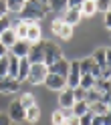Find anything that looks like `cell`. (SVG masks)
Instances as JSON below:
<instances>
[{
	"label": "cell",
	"mask_w": 111,
	"mask_h": 125,
	"mask_svg": "<svg viewBox=\"0 0 111 125\" xmlns=\"http://www.w3.org/2000/svg\"><path fill=\"white\" fill-rule=\"evenodd\" d=\"M81 119V125H91V121H93V113L89 111V113H85L83 117H79Z\"/></svg>",
	"instance_id": "34"
},
{
	"label": "cell",
	"mask_w": 111,
	"mask_h": 125,
	"mask_svg": "<svg viewBox=\"0 0 111 125\" xmlns=\"http://www.w3.org/2000/svg\"><path fill=\"white\" fill-rule=\"evenodd\" d=\"M44 87L46 89H49V91H63V89H65L67 87V79H65V77H61V75H55V73H49V75H46V79H44Z\"/></svg>",
	"instance_id": "5"
},
{
	"label": "cell",
	"mask_w": 111,
	"mask_h": 125,
	"mask_svg": "<svg viewBox=\"0 0 111 125\" xmlns=\"http://www.w3.org/2000/svg\"><path fill=\"white\" fill-rule=\"evenodd\" d=\"M85 101H87V105H93V103H97V101H101V93H99L97 89H91V91H87V97H85Z\"/></svg>",
	"instance_id": "28"
},
{
	"label": "cell",
	"mask_w": 111,
	"mask_h": 125,
	"mask_svg": "<svg viewBox=\"0 0 111 125\" xmlns=\"http://www.w3.org/2000/svg\"><path fill=\"white\" fill-rule=\"evenodd\" d=\"M83 2H85V0H67V6H69V8H81Z\"/></svg>",
	"instance_id": "37"
},
{
	"label": "cell",
	"mask_w": 111,
	"mask_h": 125,
	"mask_svg": "<svg viewBox=\"0 0 111 125\" xmlns=\"http://www.w3.org/2000/svg\"><path fill=\"white\" fill-rule=\"evenodd\" d=\"M109 95H111V79H109Z\"/></svg>",
	"instance_id": "44"
},
{
	"label": "cell",
	"mask_w": 111,
	"mask_h": 125,
	"mask_svg": "<svg viewBox=\"0 0 111 125\" xmlns=\"http://www.w3.org/2000/svg\"><path fill=\"white\" fill-rule=\"evenodd\" d=\"M73 95H75V101H85L87 91H85L83 87H75V89H73Z\"/></svg>",
	"instance_id": "32"
},
{
	"label": "cell",
	"mask_w": 111,
	"mask_h": 125,
	"mask_svg": "<svg viewBox=\"0 0 111 125\" xmlns=\"http://www.w3.org/2000/svg\"><path fill=\"white\" fill-rule=\"evenodd\" d=\"M20 91V83L12 77H2L0 79V93L2 95H12V93Z\"/></svg>",
	"instance_id": "9"
},
{
	"label": "cell",
	"mask_w": 111,
	"mask_h": 125,
	"mask_svg": "<svg viewBox=\"0 0 111 125\" xmlns=\"http://www.w3.org/2000/svg\"><path fill=\"white\" fill-rule=\"evenodd\" d=\"M109 10H111V2H109Z\"/></svg>",
	"instance_id": "46"
},
{
	"label": "cell",
	"mask_w": 111,
	"mask_h": 125,
	"mask_svg": "<svg viewBox=\"0 0 111 125\" xmlns=\"http://www.w3.org/2000/svg\"><path fill=\"white\" fill-rule=\"evenodd\" d=\"M89 111H91L93 115L103 117V115H107V113H109V109H107V103H103V101H97V103L89 105Z\"/></svg>",
	"instance_id": "22"
},
{
	"label": "cell",
	"mask_w": 111,
	"mask_h": 125,
	"mask_svg": "<svg viewBox=\"0 0 111 125\" xmlns=\"http://www.w3.org/2000/svg\"><path fill=\"white\" fill-rule=\"evenodd\" d=\"M18 103L24 107V109H28V107L36 105V99H34V95H33V93H22V95L18 97Z\"/></svg>",
	"instance_id": "24"
},
{
	"label": "cell",
	"mask_w": 111,
	"mask_h": 125,
	"mask_svg": "<svg viewBox=\"0 0 111 125\" xmlns=\"http://www.w3.org/2000/svg\"><path fill=\"white\" fill-rule=\"evenodd\" d=\"M51 30H53V34L57 38H61V41H71V38H73V26H69L61 16L53 20Z\"/></svg>",
	"instance_id": "2"
},
{
	"label": "cell",
	"mask_w": 111,
	"mask_h": 125,
	"mask_svg": "<svg viewBox=\"0 0 111 125\" xmlns=\"http://www.w3.org/2000/svg\"><path fill=\"white\" fill-rule=\"evenodd\" d=\"M26 22V20H24ZM28 24V30H26V41L30 44H34V42H41L43 41V30H41V24L38 22H26Z\"/></svg>",
	"instance_id": "10"
},
{
	"label": "cell",
	"mask_w": 111,
	"mask_h": 125,
	"mask_svg": "<svg viewBox=\"0 0 111 125\" xmlns=\"http://www.w3.org/2000/svg\"><path fill=\"white\" fill-rule=\"evenodd\" d=\"M2 16H8V4H6V0H0V18Z\"/></svg>",
	"instance_id": "35"
},
{
	"label": "cell",
	"mask_w": 111,
	"mask_h": 125,
	"mask_svg": "<svg viewBox=\"0 0 111 125\" xmlns=\"http://www.w3.org/2000/svg\"><path fill=\"white\" fill-rule=\"evenodd\" d=\"M103 24H105V28L111 30V10L105 12V16H103Z\"/></svg>",
	"instance_id": "38"
},
{
	"label": "cell",
	"mask_w": 111,
	"mask_h": 125,
	"mask_svg": "<svg viewBox=\"0 0 111 125\" xmlns=\"http://www.w3.org/2000/svg\"><path fill=\"white\" fill-rule=\"evenodd\" d=\"M79 67H81V77H83V75H91L95 62H93L91 57H89V59H81V61H79Z\"/></svg>",
	"instance_id": "26"
},
{
	"label": "cell",
	"mask_w": 111,
	"mask_h": 125,
	"mask_svg": "<svg viewBox=\"0 0 111 125\" xmlns=\"http://www.w3.org/2000/svg\"><path fill=\"white\" fill-rule=\"evenodd\" d=\"M105 59H107V67L111 69V49H105Z\"/></svg>",
	"instance_id": "41"
},
{
	"label": "cell",
	"mask_w": 111,
	"mask_h": 125,
	"mask_svg": "<svg viewBox=\"0 0 111 125\" xmlns=\"http://www.w3.org/2000/svg\"><path fill=\"white\" fill-rule=\"evenodd\" d=\"M46 75H49V67L44 62H38V65H30V73H28V83L30 85H43Z\"/></svg>",
	"instance_id": "3"
},
{
	"label": "cell",
	"mask_w": 111,
	"mask_h": 125,
	"mask_svg": "<svg viewBox=\"0 0 111 125\" xmlns=\"http://www.w3.org/2000/svg\"><path fill=\"white\" fill-rule=\"evenodd\" d=\"M79 10H81V16H93L97 12V4H95V0H85Z\"/></svg>",
	"instance_id": "20"
},
{
	"label": "cell",
	"mask_w": 111,
	"mask_h": 125,
	"mask_svg": "<svg viewBox=\"0 0 111 125\" xmlns=\"http://www.w3.org/2000/svg\"><path fill=\"white\" fill-rule=\"evenodd\" d=\"M69 67H71V61L63 57V59H59L57 62H53V65L49 67V73L61 75V77H65V79H67V75H69Z\"/></svg>",
	"instance_id": "12"
},
{
	"label": "cell",
	"mask_w": 111,
	"mask_h": 125,
	"mask_svg": "<svg viewBox=\"0 0 111 125\" xmlns=\"http://www.w3.org/2000/svg\"><path fill=\"white\" fill-rule=\"evenodd\" d=\"M95 83H97V79H95V77L83 75V77H81V83H79V87H83L85 91H91V89L95 87Z\"/></svg>",
	"instance_id": "27"
},
{
	"label": "cell",
	"mask_w": 111,
	"mask_h": 125,
	"mask_svg": "<svg viewBox=\"0 0 111 125\" xmlns=\"http://www.w3.org/2000/svg\"><path fill=\"white\" fill-rule=\"evenodd\" d=\"M71 111L77 117H83L85 113H89V105H87V101H75V105L71 107Z\"/></svg>",
	"instance_id": "23"
},
{
	"label": "cell",
	"mask_w": 111,
	"mask_h": 125,
	"mask_svg": "<svg viewBox=\"0 0 111 125\" xmlns=\"http://www.w3.org/2000/svg\"><path fill=\"white\" fill-rule=\"evenodd\" d=\"M91 125H103V117H99V115H93V121H91Z\"/></svg>",
	"instance_id": "40"
},
{
	"label": "cell",
	"mask_w": 111,
	"mask_h": 125,
	"mask_svg": "<svg viewBox=\"0 0 111 125\" xmlns=\"http://www.w3.org/2000/svg\"><path fill=\"white\" fill-rule=\"evenodd\" d=\"M10 26H12V22H10V18H8V16H2V18H0V36H2L6 30L10 28Z\"/></svg>",
	"instance_id": "31"
},
{
	"label": "cell",
	"mask_w": 111,
	"mask_h": 125,
	"mask_svg": "<svg viewBox=\"0 0 111 125\" xmlns=\"http://www.w3.org/2000/svg\"><path fill=\"white\" fill-rule=\"evenodd\" d=\"M24 2H26V0H24Z\"/></svg>",
	"instance_id": "47"
},
{
	"label": "cell",
	"mask_w": 111,
	"mask_h": 125,
	"mask_svg": "<svg viewBox=\"0 0 111 125\" xmlns=\"http://www.w3.org/2000/svg\"><path fill=\"white\" fill-rule=\"evenodd\" d=\"M28 73H30V62H28V59H20V62H18V77H16V81H18V83L26 81V79H28Z\"/></svg>",
	"instance_id": "17"
},
{
	"label": "cell",
	"mask_w": 111,
	"mask_h": 125,
	"mask_svg": "<svg viewBox=\"0 0 111 125\" xmlns=\"http://www.w3.org/2000/svg\"><path fill=\"white\" fill-rule=\"evenodd\" d=\"M65 121H67L65 111H63L61 107H59V109H55L53 115H51V123H53V125H65Z\"/></svg>",
	"instance_id": "25"
},
{
	"label": "cell",
	"mask_w": 111,
	"mask_h": 125,
	"mask_svg": "<svg viewBox=\"0 0 111 125\" xmlns=\"http://www.w3.org/2000/svg\"><path fill=\"white\" fill-rule=\"evenodd\" d=\"M46 6H49V10H53V12H63V14L69 10L67 0H49V2H46Z\"/></svg>",
	"instance_id": "19"
},
{
	"label": "cell",
	"mask_w": 111,
	"mask_h": 125,
	"mask_svg": "<svg viewBox=\"0 0 111 125\" xmlns=\"http://www.w3.org/2000/svg\"><path fill=\"white\" fill-rule=\"evenodd\" d=\"M30 46H33V44H30L28 41H16V42H14V46H12L8 52L14 54L16 59H26L28 52H30Z\"/></svg>",
	"instance_id": "11"
},
{
	"label": "cell",
	"mask_w": 111,
	"mask_h": 125,
	"mask_svg": "<svg viewBox=\"0 0 111 125\" xmlns=\"http://www.w3.org/2000/svg\"><path fill=\"white\" fill-rule=\"evenodd\" d=\"M6 4H8V12H20L24 0H6Z\"/></svg>",
	"instance_id": "29"
},
{
	"label": "cell",
	"mask_w": 111,
	"mask_h": 125,
	"mask_svg": "<svg viewBox=\"0 0 111 125\" xmlns=\"http://www.w3.org/2000/svg\"><path fill=\"white\" fill-rule=\"evenodd\" d=\"M46 10H49V6L43 4V2H38V0H26V2L22 4V10L18 14H20V20L41 22L46 16Z\"/></svg>",
	"instance_id": "1"
},
{
	"label": "cell",
	"mask_w": 111,
	"mask_h": 125,
	"mask_svg": "<svg viewBox=\"0 0 111 125\" xmlns=\"http://www.w3.org/2000/svg\"><path fill=\"white\" fill-rule=\"evenodd\" d=\"M73 105H75L73 89H71V87H65V89L59 93V107H61V109H71Z\"/></svg>",
	"instance_id": "13"
},
{
	"label": "cell",
	"mask_w": 111,
	"mask_h": 125,
	"mask_svg": "<svg viewBox=\"0 0 111 125\" xmlns=\"http://www.w3.org/2000/svg\"><path fill=\"white\" fill-rule=\"evenodd\" d=\"M24 113H26V109L22 107L20 103H18V99L16 101H12V103L8 105V119L12 121V123H24Z\"/></svg>",
	"instance_id": "6"
},
{
	"label": "cell",
	"mask_w": 111,
	"mask_h": 125,
	"mask_svg": "<svg viewBox=\"0 0 111 125\" xmlns=\"http://www.w3.org/2000/svg\"><path fill=\"white\" fill-rule=\"evenodd\" d=\"M107 109H109V113H111V99L107 101Z\"/></svg>",
	"instance_id": "43"
},
{
	"label": "cell",
	"mask_w": 111,
	"mask_h": 125,
	"mask_svg": "<svg viewBox=\"0 0 111 125\" xmlns=\"http://www.w3.org/2000/svg\"><path fill=\"white\" fill-rule=\"evenodd\" d=\"M41 107H38V105H33V107H28L26 109V113H24V123H30V125H33V123H38V121H41Z\"/></svg>",
	"instance_id": "15"
},
{
	"label": "cell",
	"mask_w": 111,
	"mask_h": 125,
	"mask_svg": "<svg viewBox=\"0 0 111 125\" xmlns=\"http://www.w3.org/2000/svg\"><path fill=\"white\" fill-rule=\"evenodd\" d=\"M38 2H43V4H46V2H49V0H38Z\"/></svg>",
	"instance_id": "45"
},
{
	"label": "cell",
	"mask_w": 111,
	"mask_h": 125,
	"mask_svg": "<svg viewBox=\"0 0 111 125\" xmlns=\"http://www.w3.org/2000/svg\"><path fill=\"white\" fill-rule=\"evenodd\" d=\"M18 62H20V59H16L14 54L8 52V77H12V79L18 77Z\"/></svg>",
	"instance_id": "21"
},
{
	"label": "cell",
	"mask_w": 111,
	"mask_h": 125,
	"mask_svg": "<svg viewBox=\"0 0 111 125\" xmlns=\"http://www.w3.org/2000/svg\"><path fill=\"white\" fill-rule=\"evenodd\" d=\"M61 18L65 20L69 26H75V24H79V22H81V18H83V16H81V10H79V8H69V10L63 14Z\"/></svg>",
	"instance_id": "14"
},
{
	"label": "cell",
	"mask_w": 111,
	"mask_h": 125,
	"mask_svg": "<svg viewBox=\"0 0 111 125\" xmlns=\"http://www.w3.org/2000/svg\"><path fill=\"white\" fill-rule=\"evenodd\" d=\"M2 77H8V54L0 59V79Z\"/></svg>",
	"instance_id": "30"
},
{
	"label": "cell",
	"mask_w": 111,
	"mask_h": 125,
	"mask_svg": "<svg viewBox=\"0 0 111 125\" xmlns=\"http://www.w3.org/2000/svg\"><path fill=\"white\" fill-rule=\"evenodd\" d=\"M81 83V67H79V61H71L69 67V75H67V87L75 89Z\"/></svg>",
	"instance_id": "8"
},
{
	"label": "cell",
	"mask_w": 111,
	"mask_h": 125,
	"mask_svg": "<svg viewBox=\"0 0 111 125\" xmlns=\"http://www.w3.org/2000/svg\"><path fill=\"white\" fill-rule=\"evenodd\" d=\"M59 59H63V49H61L57 42L44 41V65L51 67L53 62H57Z\"/></svg>",
	"instance_id": "4"
},
{
	"label": "cell",
	"mask_w": 111,
	"mask_h": 125,
	"mask_svg": "<svg viewBox=\"0 0 111 125\" xmlns=\"http://www.w3.org/2000/svg\"><path fill=\"white\" fill-rule=\"evenodd\" d=\"M109 2H111V0H95V4H97V10L107 12V10H109Z\"/></svg>",
	"instance_id": "33"
},
{
	"label": "cell",
	"mask_w": 111,
	"mask_h": 125,
	"mask_svg": "<svg viewBox=\"0 0 111 125\" xmlns=\"http://www.w3.org/2000/svg\"><path fill=\"white\" fill-rule=\"evenodd\" d=\"M65 125H81V119H79L77 115H71V117H67Z\"/></svg>",
	"instance_id": "36"
},
{
	"label": "cell",
	"mask_w": 111,
	"mask_h": 125,
	"mask_svg": "<svg viewBox=\"0 0 111 125\" xmlns=\"http://www.w3.org/2000/svg\"><path fill=\"white\" fill-rule=\"evenodd\" d=\"M6 54H8V49H6V46L0 42V59H2V57H6Z\"/></svg>",
	"instance_id": "42"
},
{
	"label": "cell",
	"mask_w": 111,
	"mask_h": 125,
	"mask_svg": "<svg viewBox=\"0 0 111 125\" xmlns=\"http://www.w3.org/2000/svg\"><path fill=\"white\" fill-rule=\"evenodd\" d=\"M16 41H18V38H16V32H14V28H12V26H10L8 30H6V32H4L2 36H0V42H2V44H4L8 51L14 46V42H16Z\"/></svg>",
	"instance_id": "16"
},
{
	"label": "cell",
	"mask_w": 111,
	"mask_h": 125,
	"mask_svg": "<svg viewBox=\"0 0 111 125\" xmlns=\"http://www.w3.org/2000/svg\"><path fill=\"white\" fill-rule=\"evenodd\" d=\"M91 59H93V62L97 65L101 71L103 69H107V59H105V49H97L93 54H91Z\"/></svg>",
	"instance_id": "18"
},
{
	"label": "cell",
	"mask_w": 111,
	"mask_h": 125,
	"mask_svg": "<svg viewBox=\"0 0 111 125\" xmlns=\"http://www.w3.org/2000/svg\"><path fill=\"white\" fill-rule=\"evenodd\" d=\"M0 125H12V121L8 119L6 113H0Z\"/></svg>",
	"instance_id": "39"
},
{
	"label": "cell",
	"mask_w": 111,
	"mask_h": 125,
	"mask_svg": "<svg viewBox=\"0 0 111 125\" xmlns=\"http://www.w3.org/2000/svg\"><path fill=\"white\" fill-rule=\"evenodd\" d=\"M28 62L30 65H38V62H44V41L41 42H34L30 46V52H28Z\"/></svg>",
	"instance_id": "7"
}]
</instances>
